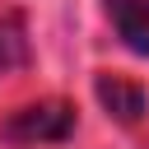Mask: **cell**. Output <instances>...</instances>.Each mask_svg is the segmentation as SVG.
Here are the masks:
<instances>
[{
    "label": "cell",
    "mask_w": 149,
    "mask_h": 149,
    "mask_svg": "<svg viewBox=\"0 0 149 149\" xmlns=\"http://www.w3.org/2000/svg\"><path fill=\"white\" fill-rule=\"evenodd\" d=\"M0 130L9 144H56L74 130V112L65 102H33V107H19Z\"/></svg>",
    "instance_id": "1"
},
{
    "label": "cell",
    "mask_w": 149,
    "mask_h": 149,
    "mask_svg": "<svg viewBox=\"0 0 149 149\" xmlns=\"http://www.w3.org/2000/svg\"><path fill=\"white\" fill-rule=\"evenodd\" d=\"M107 14L121 33V42L140 56H149V0H107Z\"/></svg>",
    "instance_id": "2"
},
{
    "label": "cell",
    "mask_w": 149,
    "mask_h": 149,
    "mask_svg": "<svg viewBox=\"0 0 149 149\" xmlns=\"http://www.w3.org/2000/svg\"><path fill=\"white\" fill-rule=\"evenodd\" d=\"M98 98H102V107L116 121H140L144 116V93L130 79H121V74H102L98 79Z\"/></svg>",
    "instance_id": "3"
},
{
    "label": "cell",
    "mask_w": 149,
    "mask_h": 149,
    "mask_svg": "<svg viewBox=\"0 0 149 149\" xmlns=\"http://www.w3.org/2000/svg\"><path fill=\"white\" fill-rule=\"evenodd\" d=\"M28 65V33L19 14H0V74H14Z\"/></svg>",
    "instance_id": "4"
}]
</instances>
